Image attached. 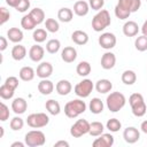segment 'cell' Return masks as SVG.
Masks as SVG:
<instances>
[{
  "instance_id": "1",
  "label": "cell",
  "mask_w": 147,
  "mask_h": 147,
  "mask_svg": "<svg viewBox=\"0 0 147 147\" xmlns=\"http://www.w3.org/2000/svg\"><path fill=\"white\" fill-rule=\"evenodd\" d=\"M129 102H130V106L132 108V113L134 116L137 117H141L146 114V103L144 101V98L140 93H133L130 95V99H129Z\"/></svg>"
},
{
  "instance_id": "2",
  "label": "cell",
  "mask_w": 147,
  "mask_h": 147,
  "mask_svg": "<svg viewBox=\"0 0 147 147\" xmlns=\"http://www.w3.org/2000/svg\"><path fill=\"white\" fill-rule=\"evenodd\" d=\"M86 110V105L82 100H71L64 106V114L69 118H75Z\"/></svg>"
},
{
  "instance_id": "3",
  "label": "cell",
  "mask_w": 147,
  "mask_h": 147,
  "mask_svg": "<svg viewBox=\"0 0 147 147\" xmlns=\"http://www.w3.org/2000/svg\"><path fill=\"white\" fill-rule=\"evenodd\" d=\"M110 24V15L106 9H101L92 20V28L94 31L99 32L106 29Z\"/></svg>"
},
{
  "instance_id": "4",
  "label": "cell",
  "mask_w": 147,
  "mask_h": 147,
  "mask_svg": "<svg viewBox=\"0 0 147 147\" xmlns=\"http://www.w3.org/2000/svg\"><path fill=\"white\" fill-rule=\"evenodd\" d=\"M125 105V96L121 92H113L107 96V107L111 113H117Z\"/></svg>"
},
{
  "instance_id": "5",
  "label": "cell",
  "mask_w": 147,
  "mask_h": 147,
  "mask_svg": "<svg viewBox=\"0 0 147 147\" xmlns=\"http://www.w3.org/2000/svg\"><path fill=\"white\" fill-rule=\"evenodd\" d=\"M45 141H46V138H45V134L41 131L33 130V131H30L25 134V144L29 147L42 146L45 144Z\"/></svg>"
},
{
  "instance_id": "6",
  "label": "cell",
  "mask_w": 147,
  "mask_h": 147,
  "mask_svg": "<svg viewBox=\"0 0 147 147\" xmlns=\"http://www.w3.org/2000/svg\"><path fill=\"white\" fill-rule=\"evenodd\" d=\"M49 118L46 114L44 113H37V114H31L28 116L26 118V123L29 126L34 127V129H39V127H44L48 124Z\"/></svg>"
},
{
  "instance_id": "7",
  "label": "cell",
  "mask_w": 147,
  "mask_h": 147,
  "mask_svg": "<svg viewBox=\"0 0 147 147\" xmlns=\"http://www.w3.org/2000/svg\"><path fill=\"white\" fill-rule=\"evenodd\" d=\"M90 132V123L86 119H78L70 129V133L75 138H79L83 134H86Z\"/></svg>"
},
{
  "instance_id": "8",
  "label": "cell",
  "mask_w": 147,
  "mask_h": 147,
  "mask_svg": "<svg viewBox=\"0 0 147 147\" xmlns=\"http://www.w3.org/2000/svg\"><path fill=\"white\" fill-rule=\"evenodd\" d=\"M93 90V83L91 79H84L75 86V93L80 98H86Z\"/></svg>"
},
{
  "instance_id": "9",
  "label": "cell",
  "mask_w": 147,
  "mask_h": 147,
  "mask_svg": "<svg viewBox=\"0 0 147 147\" xmlns=\"http://www.w3.org/2000/svg\"><path fill=\"white\" fill-rule=\"evenodd\" d=\"M99 44L105 49H110L116 45V37L114 33L105 32L99 37Z\"/></svg>"
},
{
  "instance_id": "10",
  "label": "cell",
  "mask_w": 147,
  "mask_h": 147,
  "mask_svg": "<svg viewBox=\"0 0 147 147\" xmlns=\"http://www.w3.org/2000/svg\"><path fill=\"white\" fill-rule=\"evenodd\" d=\"M123 138L124 140L127 142V144H134L139 140L140 138V133L139 131L133 127V126H130V127H126L123 132Z\"/></svg>"
},
{
  "instance_id": "11",
  "label": "cell",
  "mask_w": 147,
  "mask_h": 147,
  "mask_svg": "<svg viewBox=\"0 0 147 147\" xmlns=\"http://www.w3.org/2000/svg\"><path fill=\"white\" fill-rule=\"evenodd\" d=\"M114 145V137L109 133L101 134L100 138L93 141V147H111Z\"/></svg>"
},
{
  "instance_id": "12",
  "label": "cell",
  "mask_w": 147,
  "mask_h": 147,
  "mask_svg": "<svg viewBox=\"0 0 147 147\" xmlns=\"http://www.w3.org/2000/svg\"><path fill=\"white\" fill-rule=\"evenodd\" d=\"M115 63H116V56H115L114 53L107 52V53H105L102 55V57H101V67L103 69L109 70V69L114 68Z\"/></svg>"
},
{
  "instance_id": "13",
  "label": "cell",
  "mask_w": 147,
  "mask_h": 147,
  "mask_svg": "<svg viewBox=\"0 0 147 147\" xmlns=\"http://www.w3.org/2000/svg\"><path fill=\"white\" fill-rule=\"evenodd\" d=\"M53 72V65L49 62H41L37 67V76L40 78H47Z\"/></svg>"
},
{
  "instance_id": "14",
  "label": "cell",
  "mask_w": 147,
  "mask_h": 147,
  "mask_svg": "<svg viewBox=\"0 0 147 147\" xmlns=\"http://www.w3.org/2000/svg\"><path fill=\"white\" fill-rule=\"evenodd\" d=\"M117 5L122 8H124V9L133 13V11H137L140 8L141 1L140 0H118Z\"/></svg>"
},
{
  "instance_id": "15",
  "label": "cell",
  "mask_w": 147,
  "mask_h": 147,
  "mask_svg": "<svg viewBox=\"0 0 147 147\" xmlns=\"http://www.w3.org/2000/svg\"><path fill=\"white\" fill-rule=\"evenodd\" d=\"M61 57H62V60H63L64 62L71 63V62H74V61L76 60V57H77V51H76L74 47H71V46H67V47L63 48V51H62V53H61Z\"/></svg>"
},
{
  "instance_id": "16",
  "label": "cell",
  "mask_w": 147,
  "mask_h": 147,
  "mask_svg": "<svg viewBox=\"0 0 147 147\" xmlns=\"http://www.w3.org/2000/svg\"><path fill=\"white\" fill-rule=\"evenodd\" d=\"M139 31V26L134 21H129L123 25V33L126 37H134Z\"/></svg>"
},
{
  "instance_id": "17",
  "label": "cell",
  "mask_w": 147,
  "mask_h": 147,
  "mask_svg": "<svg viewBox=\"0 0 147 147\" xmlns=\"http://www.w3.org/2000/svg\"><path fill=\"white\" fill-rule=\"evenodd\" d=\"M44 53H45V51H44V48L41 46L33 45V46H31V48L29 51V56H30V59L32 61L38 62L44 57Z\"/></svg>"
},
{
  "instance_id": "18",
  "label": "cell",
  "mask_w": 147,
  "mask_h": 147,
  "mask_svg": "<svg viewBox=\"0 0 147 147\" xmlns=\"http://www.w3.org/2000/svg\"><path fill=\"white\" fill-rule=\"evenodd\" d=\"M28 108V103L23 98H16L11 103V109L15 114H23Z\"/></svg>"
},
{
  "instance_id": "19",
  "label": "cell",
  "mask_w": 147,
  "mask_h": 147,
  "mask_svg": "<svg viewBox=\"0 0 147 147\" xmlns=\"http://www.w3.org/2000/svg\"><path fill=\"white\" fill-rule=\"evenodd\" d=\"M71 39L77 45H85L88 41V36L86 32H84L82 30H76L71 34Z\"/></svg>"
},
{
  "instance_id": "20",
  "label": "cell",
  "mask_w": 147,
  "mask_h": 147,
  "mask_svg": "<svg viewBox=\"0 0 147 147\" xmlns=\"http://www.w3.org/2000/svg\"><path fill=\"white\" fill-rule=\"evenodd\" d=\"M53 90H54L53 83H52L51 80L46 79V78H44V79H42L41 82H39V84H38V91H39L41 94H44V95L51 94V93L53 92Z\"/></svg>"
},
{
  "instance_id": "21",
  "label": "cell",
  "mask_w": 147,
  "mask_h": 147,
  "mask_svg": "<svg viewBox=\"0 0 147 147\" xmlns=\"http://www.w3.org/2000/svg\"><path fill=\"white\" fill-rule=\"evenodd\" d=\"M71 84L69 80H65V79H61L60 82H57L56 84V91L60 95H67L71 92Z\"/></svg>"
},
{
  "instance_id": "22",
  "label": "cell",
  "mask_w": 147,
  "mask_h": 147,
  "mask_svg": "<svg viewBox=\"0 0 147 147\" xmlns=\"http://www.w3.org/2000/svg\"><path fill=\"white\" fill-rule=\"evenodd\" d=\"M88 9H90L88 3L85 2V1H82V0L76 1L75 5H74V11L78 16H85L88 13Z\"/></svg>"
},
{
  "instance_id": "23",
  "label": "cell",
  "mask_w": 147,
  "mask_h": 147,
  "mask_svg": "<svg viewBox=\"0 0 147 147\" xmlns=\"http://www.w3.org/2000/svg\"><path fill=\"white\" fill-rule=\"evenodd\" d=\"M7 36L8 39L13 42H20L23 39V32L17 28H10L7 31Z\"/></svg>"
},
{
  "instance_id": "24",
  "label": "cell",
  "mask_w": 147,
  "mask_h": 147,
  "mask_svg": "<svg viewBox=\"0 0 147 147\" xmlns=\"http://www.w3.org/2000/svg\"><path fill=\"white\" fill-rule=\"evenodd\" d=\"M25 55H26V49H25L24 46L16 45V46L13 47V49H11V56H13L14 60L21 61V60H23L25 57Z\"/></svg>"
},
{
  "instance_id": "25",
  "label": "cell",
  "mask_w": 147,
  "mask_h": 147,
  "mask_svg": "<svg viewBox=\"0 0 147 147\" xmlns=\"http://www.w3.org/2000/svg\"><path fill=\"white\" fill-rule=\"evenodd\" d=\"M113 87V84L108 79H100L95 84V88L99 93H108Z\"/></svg>"
},
{
  "instance_id": "26",
  "label": "cell",
  "mask_w": 147,
  "mask_h": 147,
  "mask_svg": "<svg viewBox=\"0 0 147 147\" xmlns=\"http://www.w3.org/2000/svg\"><path fill=\"white\" fill-rule=\"evenodd\" d=\"M33 77H34V70L31 67H23L20 70V78L24 82L32 80Z\"/></svg>"
},
{
  "instance_id": "27",
  "label": "cell",
  "mask_w": 147,
  "mask_h": 147,
  "mask_svg": "<svg viewBox=\"0 0 147 147\" xmlns=\"http://www.w3.org/2000/svg\"><path fill=\"white\" fill-rule=\"evenodd\" d=\"M90 110L93 114H100L103 110V103L99 98H93L90 102Z\"/></svg>"
},
{
  "instance_id": "28",
  "label": "cell",
  "mask_w": 147,
  "mask_h": 147,
  "mask_svg": "<svg viewBox=\"0 0 147 147\" xmlns=\"http://www.w3.org/2000/svg\"><path fill=\"white\" fill-rule=\"evenodd\" d=\"M72 16H74V13L71 9L69 8H61L57 13V17L61 22H70L72 20Z\"/></svg>"
},
{
  "instance_id": "29",
  "label": "cell",
  "mask_w": 147,
  "mask_h": 147,
  "mask_svg": "<svg viewBox=\"0 0 147 147\" xmlns=\"http://www.w3.org/2000/svg\"><path fill=\"white\" fill-rule=\"evenodd\" d=\"M137 80V76H136V72L132 71V70H125L123 74H122V82L126 85H132L134 84Z\"/></svg>"
},
{
  "instance_id": "30",
  "label": "cell",
  "mask_w": 147,
  "mask_h": 147,
  "mask_svg": "<svg viewBox=\"0 0 147 147\" xmlns=\"http://www.w3.org/2000/svg\"><path fill=\"white\" fill-rule=\"evenodd\" d=\"M29 14H30V16L33 18V21H34L36 24H40V23L44 22L45 13H44V10H42L41 8H34V9H32Z\"/></svg>"
},
{
  "instance_id": "31",
  "label": "cell",
  "mask_w": 147,
  "mask_h": 147,
  "mask_svg": "<svg viewBox=\"0 0 147 147\" xmlns=\"http://www.w3.org/2000/svg\"><path fill=\"white\" fill-rule=\"evenodd\" d=\"M46 109L52 114V115H59L60 111H61V108H60V103L53 99L46 101V105H45Z\"/></svg>"
},
{
  "instance_id": "32",
  "label": "cell",
  "mask_w": 147,
  "mask_h": 147,
  "mask_svg": "<svg viewBox=\"0 0 147 147\" xmlns=\"http://www.w3.org/2000/svg\"><path fill=\"white\" fill-rule=\"evenodd\" d=\"M103 125L102 123L100 122H92L90 123V134L93 136V137H98V136H101L102 132H103Z\"/></svg>"
},
{
  "instance_id": "33",
  "label": "cell",
  "mask_w": 147,
  "mask_h": 147,
  "mask_svg": "<svg viewBox=\"0 0 147 147\" xmlns=\"http://www.w3.org/2000/svg\"><path fill=\"white\" fill-rule=\"evenodd\" d=\"M76 71L79 76H87L91 72V64L86 61H82V62L78 63V65L76 68Z\"/></svg>"
},
{
  "instance_id": "34",
  "label": "cell",
  "mask_w": 147,
  "mask_h": 147,
  "mask_svg": "<svg viewBox=\"0 0 147 147\" xmlns=\"http://www.w3.org/2000/svg\"><path fill=\"white\" fill-rule=\"evenodd\" d=\"M21 25H22V28L25 29V30H32L37 24L34 23L33 18L30 16V14H28V15H24V16L22 17V20H21Z\"/></svg>"
},
{
  "instance_id": "35",
  "label": "cell",
  "mask_w": 147,
  "mask_h": 147,
  "mask_svg": "<svg viewBox=\"0 0 147 147\" xmlns=\"http://www.w3.org/2000/svg\"><path fill=\"white\" fill-rule=\"evenodd\" d=\"M14 88H11L10 86H8L7 84H2L1 86H0V96L2 98V99H5V100H7V99H10V98H13V95H14Z\"/></svg>"
},
{
  "instance_id": "36",
  "label": "cell",
  "mask_w": 147,
  "mask_h": 147,
  "mask_svg": "<svg viewBox=\"0 0 147 147\" xmlns=\"http://www.w3.org/2000/svg\"><path fill=\"white\" fill-rule=\"evenodd\" d=\"M60 46H61V44L57 39H51L46 44V51L51 54H54L60 49Z\"/></svg>"
},
{
  "instance_id": "37",
  "label": "cell",
  "mask_w": 147,
  "mask_h": 147,
  "mask_svg": "<svg viewBox=\"0 0 147 147\" xmlns=\"http://www.w3.org/2000/svg\"><path fill=\"white\" fill-rule=\"evenodd\" d=\"M134 46H136V48L138 49V51H140V52H144V51H146L147 49V36H140V37H138L137 39H136V41H134Z\"/></svg>"
},
{
  "instance_id": "38",
  "label": "cell",
  "mask_w": 147,
  "mask_h": 147,
  "mask_svg": "<svg viewBox=\"0 0 147 147\" xmlns=\"http://www.w3.org/2000/svg\"><path fill=\"white\" fill-rule=\"evenodd\" d=\"M32 37H33V40H34V41H37V42H42V41H45L46 38H47V32H46V30H44V29H37V30H34Z\"/></svg>"
},
{
  "instance_id": "39",
  "label": "cell",
  "mask_w": 147,
  "mask_h": 147,
  "mask_svg": "<svg viewBox=\"0 0 147 147\" xmlns=\"http://www.w3.org/2000/svg\"><path fill=\"white\" fill-rule=\"evenodd\" d=\"M45 28L49 32H56V31H59L60 26H59L57 21H55L54 18H47L45 22Z\"/></svg>"
},
{
  "instance_id": "40",
  "label": "cell",
  "mask_w": 147,
  "mask_h": 147,
  "mask_svg": "<svg viewBox=\"0 0 147 147\" xmlns=\"http://www.w3.org/2000/svg\"><path fill=\"white\" fill-rule=\"evenodd\" d=\"M121 126H122V124L117 118H110L107 122V129L111 132H117L121 129Z\"/></svg>"
},
{
  "instance_id": "41",
  "label": "cell",
  "mask_w": 147,
  "mask_h": 147,
  "mask_svg": "<svg viewBox=\"0 0 147 147\" xmlns=\"http://www.w3.org/2000/svg\"><path fill=\"white\" fill-rule=\"evenodd\" d=\"M130 14H131V11H129V10H126V9H124V8H122V7H119L118 5H116V7H115V15H116L119 20H125V18H127V17L130 16Z\"/></svg>"
},
{
  "instance_id": "42",
  "label": "cell",
  "mask_w": 147,
  "mask_h": 147,
  "mask_svg": "<svg viewBox=\"0 0 147 147\" xmlns=\"http://www.w3.org/2000/svg\"><path fill=\"white\" fill-rule=\"evenodd\" d=\"M23 125H24V122H23V119L21 118V117H14L11 121H10V129L11 130H14V131H18V130H21L22 127H23Z\"/></svg>"
},
{
  "instance_id": "43",
  "label": "cell",
  "mask_w": 147,
  "mask_h": 147,
  "mask_svg": "<svg viewBox=\"0 0 147 147\" xmlns=\"http://www.w3.org/2000/svg\"><path fill=\"white\" fill-rule=\"evenodd\" d=\"M9 117V109L5 103H0V121L5 122Z\"/></svg>"
},
{
  "instance_id": "44",
  "label": "cell",
  "mask_w": 147,
  "mask_h": 147,
  "mask_svg": "<svg viewBox=\"0 0 147 147\" xmlns=\"http://www.w3.org/2000/svg\"><path fill=\"white\" fill-rule=\"evenodd\" d=\"M9 16H10L9 11L5 7H1L0 8V24L6 23L8 21V18H9Z\"/></svg>"
},
{
  "instance_id": "45",
  "label": "cell",
  "mask_w": 147,
  "mask_h": 147,
  "mask_svg": "<svg viewBox=\"0 0 147 147\" xmlns=\"http://www.w3.org/2000/svg\"><path fill=\"white\" fill-rule=\"evenodd\" d=\"M29 7H30V1H29V0H21V1H20V3L17 5V7H16L15 9H16L17 11L23 13V11L28 10V9H29Z\"/></svg>"
},
{
  "instance_id": "46",
  "label": "cell",
  "mask_w": 147,
  "mask_h": 147,
  "mask_svg": "<svg viewBox=\"0 0 147 147\" xmlns=\"http://www.w3.org/2000/svg\"><path fill=\"white\" fill-rule=\"evenodd\" d=\"M105 5V0H90V6L94 10H100Z\"/></svg>"
},
{
  "instance_id": "47",
  "label": "cell",
  "mask_w": 147,
  "mask_h": 147,
  "mask_svg": "<svg viewBox=\"0 0 147 147\" xmlns=\"http://www.w3.org/2000/svg\"><path fill=\"white\" fill-rule=\"evenodd\" d=\"M5 84H7V85L10 86L11 88L16 90V87L18 86V79H17L16 77H14V76H10V77H8V78L6 79Z\"/></svg>"
},
{
  "instance_id": "48",
  "label": "cell",
  "mask_w": 147,
  "mask_h": 147,
  "mask_svg": "<svg viewBox=\"0 0 147 147\" xmlns=\"http://www.w3.org/2000/svg\"><path fill=\"white\" fill-rule=\"evenodd\" d=\"M7 48V40L5 37H0V51H5Z\"/></svg>"
},
{
  "instance_id": "49",
  "label": "cell",
  "mask_w": 147,
  "mask_h": 147,
  "mask_svg": "<svg viewBox=\"0 0 147 147\" xmlns=\"http://www.w3.org/2000/svg\"><path fill=\"white\" fill-rule=\"evenodd\" d=\"M20 1H21V0H6L7 5L10 6V7H14V8L17 7V5L20 3Z\"/></svg>"
},
{
  "instance_id": "50",
  "label": "cell",
  "mask_w": 147,
  "mask_h": 147,
  "mask_svg": "<svg viewBox=\"0 0 147 147\" xmlns=\"http://www.w3.org/2000/svg\"><path fill=\"white\" fill-rule=\"evenodd\" d=\"M54 147H69V142L61 140V141L55 142V144H54Z\"/></svg>"
},
{
  "instance_id": "51",
  "label": "cell",
  "mask_w": 147,
  "mask_h": 147,
  "mask_svg": "<svg viewBox=\"0 0 147 147\" xmlns=\"http://www.w3.org/2000/svg\"><path fill=\"white\" fill-rule=\"evenodd\" d=\"M141 31H142L144 36H147V20L144 22V24H142V26H141Z\"/></svg>"
},
{
  "instance_id": "52",
  "label": "cell",
  "mask_w": 147,
  "mask_h": 147,
  "mask_svg": "<svg viewBox=\"0 0 147 147\" xmlns=\"http://www.w3.org/2000/svg\"><path fill=\"white\" fill-rule=\"evenodd\" d=\"M141 130H142V132H145L147 134V121L141 123Z\"/></svg>"
},
{
  "instance_id": "53",
  "label": "cell",
  "mask_w": 147,
  "mask_h": 147,
  "mask_svg": "<svg viewBox=\"0 0 147 147\" xmlns=\"http://www.w3.org/2000/svg\"><path fill=\"white\" fill-rule=\"evenodd\" d=\"M24 144L23 142H20V141H16V142H13L11 144V147H23Z\"/></svg>"
},
{
  "instance_id": "54",
  "label": "cell",
  "mask_w": 147,
  "mask_h": 147,
  "mask_svg": "<svg viewBox=\"0 0 147 147\" xmlns=\"http://www.w3.org/2000/svg\"><path fill=\"white\" fill-rule=\"evenodd\" d=\"M3 136V127H0V138Z\"/></svg>"
}]
</instances>
